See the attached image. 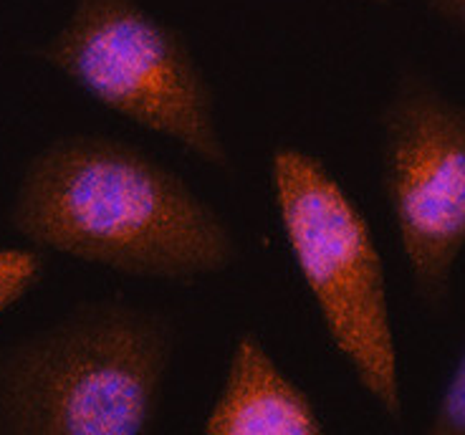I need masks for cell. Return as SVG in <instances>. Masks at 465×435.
Wrapping results in <instances>:
<instances>
[{"mask_svg":"<svg viewBox=\"0 0 465 435\" xmlns=\"http://www.w3.org/2000/svg\"><path fill=\"white\" fill-rule=\"evenodd\" d=\"M8 223L38 251L150 282L190 286L241 259L228 221L183 177L99 132L64 134L28 157Z\"/></svg>","mask_w":465,"mask_h":435,"instance_id":"obj_1","label":"cell"},{"mask_svg":"<svg viewBox=\"0 0 465 435\" xmlns=\"http://www.w3.org/2000/svg\"><path fill=\"white\" fill-rule=\"evenodd\" d=\"M177 350L167 311L84 302L0 347V435H142L163 405Z\"/></svg>","mask_w":465,"mask_h":435,"instance_id":"obj_2","label":"cell"},{"mask_svg":"<svg viewBox=\"0 0 465 435\" xmlns=\"http://www.w3.org/2000/svg\"><path fill=\"white\" fill-rule=\"evenodd\" d=\"M271 190L326 337L364 395L400 425L405 402L387 273L360 203L322 157L293 144L271 153Z\"/></svg>","mask_w":465,"mask_h":435,"instance_id":"obj_3","label":"cell"},{"mask_svg":"<svg viewBox=\"0 0 465 435\" xmlns=\"http://www.w3.org/2000/svg\"><path fill=\"white\" fill-rule=\"evenodd\" d=\"M34 56L116 117L232 170L213 84L185 35L137 0H74L69 21Z\"/></svg>","mask_w":465,"mask_h":435,"instance_id":"obj_4","label":"cell"},{"mask_svg":"<svg viewBox=\"0 0 465 435\" xmlns=\"http://www.w3.org/2000/svg\"><path fill=\"white\" fill-rule=\"evenodd\" d=\"M380 188L412 294L438 317L465 251V102L428 71L397 74L377 112Z\"/></svg>","mask_w":465,"mask_h":435,"instance_id":"obj_5","label":"cell"},{"mask_svg":"<svg viewBox=\"0 0 465 435\" xmlns=\"http://www.w3.org/2000/svg\"><path fill=\"white\" fill-rule=\"evenodd\" d=\"M203 433L322 435L326 425L309 392L281 370L256 331H243L232 344Z\"/></svg>","mask_w":465,"mask_h":435,"instance_id":"obj_6","label":"cell"},{"mask_svg":"<svg viewBox=\"0 0 465 435\" xmlns=\"http://www.w3.org/2000/svg\"><path fill=\"white\" fill-rule=\"evenodd\" d=\"M46 259L38 248H0V317L44 282Z\"/></svg>","mask_w":465,"mask_h":435,"instance_id":"obj_7","label":"cell"},{"mask_svg":"<svg viewBox=\"0 0 465 435\" xmlns=\"http://www.w3.org/2000/svg\"><path fill=\"white\" fill-rule=\"evenodd\" d=\"M425 435H465V344L455 360L440 398L428 415Z\"/></svg>","mask_w":465,"mask_h":435,"instance_id":"obj_8","label":"cell"},{"mask_svg":"<svg viewBox=\"0 0 465 435\" xmlns=\"http://www.w3.org/2000/svg\"><path fill=\"white\" fill-rule=\"evenodd\" d=\"M432 15L450 25L455 34L465 38V0H425Z\"/></svg>","mask_w":465,"mask_h":435,"instance_id":"obj_9","label":"cell"},{"mask_svg":"<svg viewBox=\"0 0 465 435\" xmlns=\"http://www.w3.org/2000/svg\"><path fill=\"white\" fill-rule=\"evenodd\" d=\"M374 5H390V0H370Z\"/></svg>","mask_w":465,"mask_h":435,"instance_id":"obj_10","label":"cell"}]
</instances>
